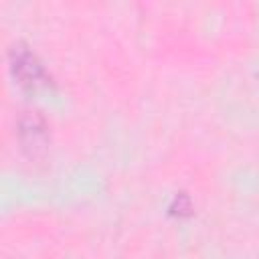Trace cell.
Here are the masks:
<instances>
[{
  "label": "cell",
  "mask_w": 259,
  "mask_h": 259,
  "mask_svg": "<svg viewBox=\"0 0 259 259\" xmlns=\"http://www.w3.org/2000/svg\"><path fill=\"white\" fill-rule=\"evenodd\" d=\"M10 63H12V73L22 87L34 91V89L47 85L49 79L45 75V69L28 49L14 45L10 51Z\"/></svg>",
  "instance_id": "cell-1"
},
{
  "label": "cell",
  "mask_w": 259,
  "mask_h": 259,
  "mask_svg": "<svg viewBox=\"0 0 259 259\" xmlns=\"http://www.w3.org/2000/svg\"><path fill=\"white\" fill-rule=\"evenodd\" d=\"M20 138L24 144V150L30 152V156H36L38 152H45L47 148V130L38 115L28 113L20 123Z\"/></svg>",
  "instance_id": "cell-2"
}]
</instances>
